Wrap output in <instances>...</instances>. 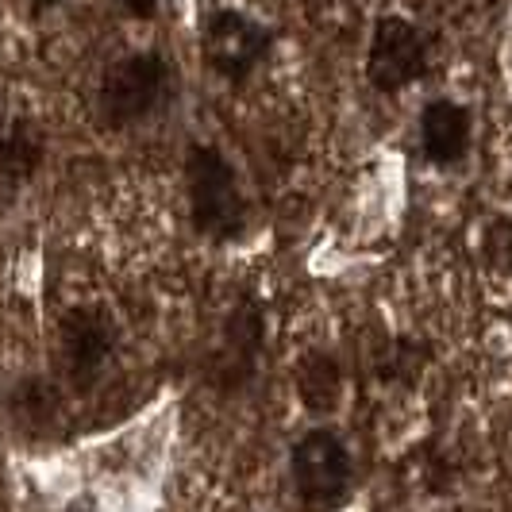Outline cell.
Masks as SVG:
<instances>
[{"label": "cell", "mask_w": 512, "mask_h": 512, "mask_svg": "<svg viewBox=\"0 0 512 512\" xmlns=\"http://www.w3.org/2000/svg\"><path fill=\"white\" fill-rule=\"evenodd\" d=\"M185 181H189V208L193 228L212 239H235L243 231V193L235 174L216 147H189L185 158Z\"/></svg>", "instance_id": "6da1fadb"}, {"label": "cell", "mask_w": 512, "mask_h": 512, "mask_svg": "<svg viewBox=\"0 0 512 512\" xmlns=\"http://www.w3.org/2000/svg\"><path fill=\"white\" fill-rule=\"evenodd\" d=\"M170 70L158 54H131L116 62L101 81V112L112 128L139 124L166 97Z\"/></svg>", "instance_id": "7a4b0ae2"}, {"label": "cell", "mask_w": 512, "mask_h": 512, "mask_svg": "<svg viewBox=\"0 0 512 512\" xmlns=\"http://www.w3.org/2000/svg\"><path fill=\"white\" fill-rule=\"evenodd\" d=\"M293 482L301 501L312 509H332L347 497L351 486V455L343 447V439L335 432H308L297 447H293Z\"/></svg>", "instance_id": "3957f363"}, {"label": "cell", "mask_w": 512, "mask_h": 512, "mask_svg": "<svg viewBox=\"0 0 512 512\" xmlns=\"http://www.w3.org/2000/svg\"><path fill=\"white\" fill-rule=\"evenodd\" d=\"M205 58L208 66L228 81H243V77L255 70L258 62L266 58V47H270V35L247 20L243 12H212L205 24Z\"/></svg>", "instance_id": "277c9868"}, {"label": "cell", "mask_w": 512, "mask_h": 512, "mask_svg": "<svg viewBox=\"0 0 512 512\" xmlns=\"http://www.w3.org/2000/svg\"><path fill=\"white\" fill-rule=\"evenodd\" d=\"M366 74L374 81V89L397 93L409 81L424 74V39L420 31L401 20V16H382L370 39V58H366Z\"/></svg>", "instance_id": "5b68a950"}, {"label": "cell", "mask_w": 512, "mask_h": 512, "mask_svg": "<svg viewBox=\"0 0 512 512\" xmlns=\"http://www.w3.org/2000/svg\"><path fill=\"white\" fill-rule=\"evenodd\" d=\"M116 343V328L104 308H74L62 320V359L77 382L93 378L101 370Z\"/></svg>", "instance_id": "8992f818"}, {"label": "cell", "mask_w": 512, "mask_h": 512, "mask_svg": "<svg viewBox=\"0 0 512 512\" xmlns=\"http://www.w3.org/2000/svg\"><path fill=\"white\" fill-rule=\"evenodd\" d=\"M420 143L439 166L459 162L470 143V112L455 101H432L420 116Z\"/></svg>", "instance_id": "52a82bcc"}, {"label": "cell", "mask_w": 512, "mask_h": 512, "mask_svg": "<svg viewBox=\"0 0 512 512\" xmlns=\"http://www.w3.org/2000/svg\"><path fill=\"white\" fill-rule=\"evenodd\" d=\"M339 389H343V374H339V362L332 355H320L312 351L297 362V393L312 412H328L339 401Z\"/></svg>", "instance_id": "ba28073f"}, {"label": "cell", "mask_w": 512, "mask_h": 512, "mask_svg": "<svg viewBox=\"0 0 512 512\" xmlns=\"http://www.w3.org/2000/svg\"><path fill=\"white\" fill-rule=\"evenodd\" d=\"M43 162V131L31 128L27 120L12 124V131L0 139V170L8 178H27Z\"/></svg>", "instance_id": "9c48e42d"}, {"label": "cell", "mask_w": 512, "mask_h": 512, "mask_svg": "<svg viewBox=\"0 0 512 512\" xmlns=\"http://www.w3.org/2000/svg\"><path fill=\"white\" fill-rule=\"evenodd\" d=\"M482 258H486L497 274H512V220L509 216L493 220L486 228V235H482Z\"/></svg>", "instance_id": "30bf717a"}, {"label": "cell", "mask_w": 512, "mask_h": 512, "mask_svg": "<svg viewBox=\"0 0 512 512\" xmlns=\"http://www.w3.org/2000/svg\"><path fill=\"white\" fill-rule=\"evenodd\" d=\"M128 16H135V20H151L154 12H158V0H116Z\"/></svg>", "instance_id": "8fae6325"}, {"label": "cell", "mask_w": 512, "mask_h": 512, "mask_svg": "<svg viewBox=\"0 0 512 512\" xmlns=\"http://www.w3.org/2000/svg\"><path fill=\"white\" fill-rule=\"evenodd\" d=\"M31 4H35V8L43 12V8H54V4H62V0H31Z\"/></svg>", "instance_id": "7c38bea8"}]
</instances>
